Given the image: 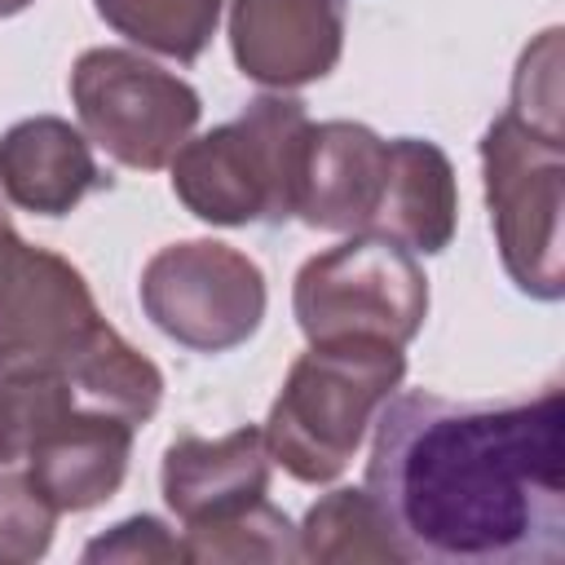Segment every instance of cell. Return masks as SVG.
I'll return each instance as SVG.
<instances>
[{
	"instance_id": "13",
	"label": "cell",
	"mask_w": 565,
	"mask_h": 565,
	"mask_svg": "<svg viewBox=\"0 0 565 565\" xmlns=\"http://www.w3.org/2000/svg\"><path fill=\"white\" fill-rule=\"evenodd\" d=\"M102 181L93 141L57 115L22 119L0 137V190L22 212L66 216Z\"/></svg>"
},
{
	"instance_id": "19",
	"label": "cell",
	"mask_w": 565,
	"mask_h": 565,
	"mask_svg": "<svg viewBox=\"0 0 565 565\" xmlns=\"http://www.w3.org/2000/svg\"><path fill=\"white\" fill-rule=\"evenodd\" d=\"M57 508L22 468H0V565L40 561L53 543Z\"/></svg>"
},
{
	"instance_id": "9",
	"label": "cell",
	"mask_w": 565,
	"mask_h": 565,
	"mask_svg": "<svg viewBox=\"0 0 565 565\" xmlns=\"http://www.w3.org/2000/svg\"><path fill=\"white\" fill-rule=\"evenodd\" d=\"M230 49L252 84H313L340 62L344 9L340 0H230Z\"/></svg>"
},
{
	"instance_id": "12",
	"label": "cell",
	"mask_w": 565,
	"mask_h": 565,
	"mask_svg": "<svg viewBox=\"0 0 565 565\" xmlns=\"http://www.w3.org/2000/svg\"><path fill=\"white\" fill-rule=\"evenodd\" d=\"M269 446L260 428H234L216 441L177 437L163 450V503L185 530L234 516L269 494Z\"/></svg>"
},
{
	"instance_id": "14",
	"label": "cell",
	"mask_w": 565,
	"mask_h": 565,
	"mask_svg": "<svg viewBox=\"0 0 565 565\" xmlns=\"http://www.w3.org/2000/svg\"><path fill=\"white\" fill-rule=\"evenodd\" d=\"M459 221L455 168L437 141L393 137L388 141V177L366 234L406 247L411 256H437L450 247Z\"/></svg>"
},
{
	"instance_id": "15",
	"label": "cell",
	"mask_w": 565,
	"mask_h": 565,
	"mask_svg": "<svg viewBox=\"0 0 565 565\" xmlns=\"http://www.w3.org/2000/svg\"><path fill=\"white\" fill-rule=\"evenodd\" d=\"M300 561L313 565H335V561H402L384 512L366 490H331L322 494L309 512L305 525L296 530Z\"/></svg>"
},
{
	"instance_id": "22",
	"label": "cell",
	"mask_w": 565,
	"mask_h": 565,
	"mask_svg": "<svg viewBox=\"0 0 565 565\" xmlns=\"http://www.w3.org/2000/svg\"><path fill=\"white\" fill-rule=\"evenodd\" d=\"M26 4H35V0H0V18H13V13H22Z\"/></svg>"
},
{
	"instance_id": "21",
	"label": "cell",
	"mask_w": 565,
	"mask_h": 565,
	"mask_svg": "<svg viewBox=\"0 0 565 565\" xmlns=\"http://www.w3.org/2000/svg\"><path fill=\"white\" fill-rule=\"evenodd\" d=\"M84 561H128V565H177L185 556V539H177L154 516H128L110 534H97L84 547Z\"/></svg>"
},
{
	"instance_id": "18",
	"label": "cell",
	"mask_w": 565,
	"mask_h": 565,
	"mask_svg": "<svg viewBox=\"0 0 565 565\" xmlns=\"http://www.w3.org/2000/svg\"><path fill=\"white\" fill-rule=\"evenodd\" d=\"M79 406V393L66 375L22 371L0 375V468H22L35 441Z\"/></svg>"
},
{
	"instance_id": "4",
	"label": "cell",
	"mask_w": 565,
	"mask_h": 565,
	"mask_svg": "<svg viewBox=\"0 0 565 565\" xmlns=\"http://www.w3.org/2000/svg\"><path fill=\"white\" fill-rule=\"evenodd\" d=\"M486 207L508 278L534 300H561V207L565 141L561 128L503 110L481 137Z\"/></svg>"
},
{
	"instance_id": "3",
	"label": "cell",
	"mask_w": 565,
	"mask_h": 565,
	"mask_svg": "<svg viewBox=\"0 0 565 565\" xmlns=\"http://www.w3.org/2000/svg\"><path fill=\"white\" fill-rule=\"evenodd\" d=\"M305 137V102L265 93L238 119L190 137L172 154V194L207 225L287 221L296 212Z\"/></svg>"
},
{
	"instance_id": "16",
	"label": "cell",
	"mask_w": 565,
	"mask_h": 565,
	"mask_svg": "<svg viewBox=\"0 0 565 565\" xmlns=\"http://www.w3.org/2000/svg\"><path fill=\"white\" fill-rule=\"evenodd\" d=\"M221 4L225 0H93L110 31L172 62H194L212 44Z\"/></svg>"
},
{
	"instance_id": "10",
	"label": "cell",
	"mask_w": 565,
	"mask_h": 565,
	"mask_svg": "<svg viewBox=\"0 0 565 565\" xmlns=\"http://www.w3.org/2000/svg\"><path fill=\"white\" fill-rule=\"evenodd\" d=\"M388 177V141L366 124H309L296 177V212L313 230L366 234Z\"/></svg>"
},
{
	"instance_id": "11",
	"label": "cell",
	"mask_w": 565,
	"mask_h": 565,
	"mask_svg": "<svg viewBox=\"0 0 565 565\" xmlns=\"http://www.w3.org/2000/svg\"><path fill=\"white\" fill-rule=\"evenodd\" d=\"M132 428L124 415L79 402L35 441L22 472L57 512H88L124 486Z\"/></svg>"
},
{
	"instance_id": "8",
	"label": "cell",
	"mask_w": 565,
	"mask_h": 565,
	"mask_svg": "<svg viewBox=\"0 0 565 565\" xmlns=\"http://www.w3.org/2000/svg\"><path fill=\"white\" fill-rule=\"evenodd\" d=\"M141 309L168 340L194 353H225L256 335L265 274L252 256L216 238L168 243L141 269Z\"/></svg>"
},
{
	"instance_id": "2",
	"label": "cell",
	"mask_w": 565,
	"mask_h": 565,
	"mask_svg": "<svg viewBox=\"0 0 565 565\" xmlns=\"http://www.w3.org/2000/svg\"><path fill=\"white\" fill-rule=\"evenodd\" d=\"M406 375L402 344L375 335H344L309 344L265 419L269 459L305 486L335 481L362 446L375 411L397 393Z\"/></svg>"
},
{
	"instance_id": "1",
	"label": "cell",
	"mask_w": 565,
	"mask_h": 565,
	"mask_svg": "<svg viewBox=\"0 0 565 565\" xmlns=\"http://www.w3.org/2000/svg\"><path fill=\"white\" fill-rule=\"evenodd\" d=\"M366 494L402 561H565V393L450 402L397 393L375 411Z\"/></svg>"
},
{
	"instance_id": "17",
	"label": "cell",
	"mask_w": 565,
	"mask_h": 565,
	"mask_svg": "<svg viewBox=\"0 0 565 565\" xmlns=\"http://www.w3.org/2000/svg\"><path fill=\"white\" fill-rule=\"evenodd\" d=\"M185 556L212 561V565H238V561H300L296 525L269 503L256 499L252 508L185 530Z\"/></svg>"
},
{
	"instance_id": "6",
	"label": "cell",
	"mask_w": 565,
	"mask_h": 565,
	"mask_svg": "<svg viewBox=\"0 0 565 565\" xmlns=\"http://www.w3.org/2000/svg\"><path fill=\"white\" fill-rule=\"evenodd\" d=\"M291 313L309 344L344 335L411 344L428 318V278L406 247L353 234L300 265Z\"/></svg>"
},
{
	"instance_id": "20",
	"label": "cell",
	"mask_w": 565,
	"mask_h": 565,
	"mask_svg": "<svg viewBox=\"0 0 565 565\" xmlns=\"http://www.w3.org/2000/svg\"><path fill=\"white\" fill-rule=\"evenodd\" d=\"M512 115L561 128V26H547L516 62L512 75Z\"/></svg>"
},
{
	"instance_id": "7",
	"label": "cell",
	"mask_w": 565,
	"mask_h": 565,
	"mask_svg": "<svg viewBox=\"0 0 565 565\" xmlns=\"http://www.w3.org/2000/svg\"><path fill=\"white\" fill-rule=\"evenodd\" d=\"M71 102L84 137L115 163L159 172L199 124V93L128 49H88L71 66Z\"/></svg>"
},
{
	"instance_id": "5",
	"label": "cell",
	"mask_w": 565,
	"mask_h": 565,
	"mask_svg": "<svg viewBox=\"0 0 565 565\" xmlns=\"http://www.w3.org/2000/svg\"><path fill=\"white\" fill-rule=\"evenodd\" d=\"M115 335L84 274L31 247L0 203V375L53 371L75 384Z\"/></svg>"
}]
</instances>
